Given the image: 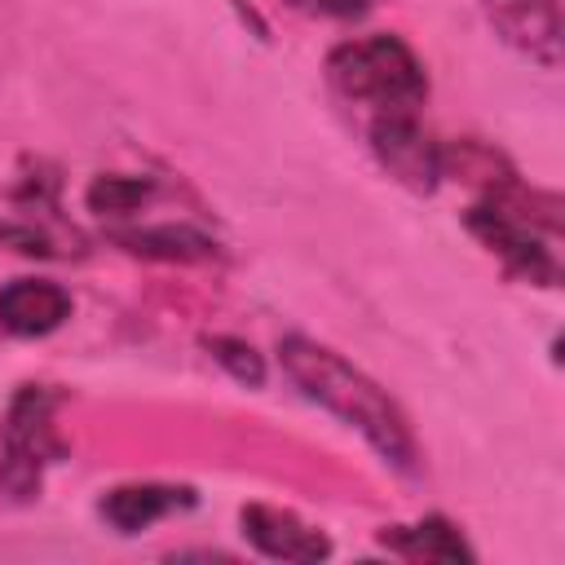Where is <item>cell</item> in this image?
I'll list each match as a JSON object with an SVG mask.
<instances>
[{"instance_id":"6da1fadb","label":"cell","mask_w":565,"mask_h":565,"mask_svg":"<svg viewBox=\"0 0 565 565\" xmlns=\"http://www.w3.org/2000/svg\"><path fill=\"white\" fill-rule=\"evenodd\" d=\"M278 362L309 402L327 406L335 419L358 428L380 459H388L402 472L419 468V446H415V433H411L406 415L397 411V402L366 371H358L335 349H327L309 335H282L278 340Z\"/></svg>"},{"instance_id":"7a4b0ae2","label":"cell","mask_w":565,"mask_h":565,"mask_svg":"<svg viewBox=\"0 0 565 565\" xmlns=\"http://www.w3.org/2000/svg\"><path fill=\"white\" fill-rule=\"evenodd\" d=\"M327 79L340 97L366 102L375 110H415L428 97V75L406 40L366 35L349 40L327 57Z\"/></svg>"},{"instance_id":"3957f363","label":"cell","mask_w":565,"mask_h":565,"mask_svg":"<svg viewBox=\"0 0 565 565\" xmlns=\"http://www.w3.org/2000/svg\"><path fill=\"white\" fill-rule=\"evenodd\" d=\"M468 230L486 243V252H494L512 274L539 282V287H556L561 265L556 256L539 243V234L530 230V212H525V190L521 181H508L499 190H490L477 207H468Z\"/></svg>"},{"instance_id":"277c9868","label":"cell","mask_w":565,"mask_h":565,"mask_svg":"<svg viewBox=\"0 0 565 565\" xmlns=\"http://www.w3.org/2000/svg\"><path fill=\"white\" fill-rule=\"evenodd\" d=\"M62 446L53 437V397L44 388H22L9 424H4V486L26 494L40 486V463L53 459Z\"/></svg>"},{"instance_id":"5b68a950","label":"cell","mask_w":565,"mask_h":565,"mask_svg":"<svg viewBox=\"0 0 565 565\" xmlns=\"http://www.w3.org/2000/svg\"><path fill=\"white\" fill-rule=\"evenodd\" d=\"M371 150L384 172L415 194H428L441 177V146L419 128L415 110H380L371 119Z\"/></svg>"},{"instance_id":"8992f818","label":"cell","mask_w":565,"mask_h":565,"mask_svg":"<svg viewBox=\"0 0 565 565\" xmlns=\"http://www.w3.org/2000/svg\"><path fill=\"white\" fill-rule=\"evenodd\" d=\"M490 31L543 71L561 66V9L556 0H477Z\"/></svg>"},{"instance_id":"52a82bcc","label":"cell","mask_w":565,"mask_h":565,"mask_svg":"<svg viewBox=\"0 0 565 565\" xmlns=\"http://www.w3.org/2000/svg\"><path fill=\"white\" fill-rule=\"evenodd\" d=\"M243 534L265 556H278V561H322V556H331V539L322 530L305 525L296 512H282V508H265V503L243 508Z\"/></svg>"},{"instance_id":"ba28073f","label":"cell","mask_w":565,"mask_h":565,"mask_svg":"<svg viewBox=\"0 0 565 565\" xmlns=\"http://www.w3.org/2000/svg\"><path fill=\"white\" fill-rule=\"evenodd\" d=\"M66 318H71V296L49 278H13L0 291V327L13 335H49Z\"/></svg>"},{"instance_id":"9c48e42d","label":"cell","mask_w":565,"mask_h":565,"mask_svg":"<svg viewBox=\"0 0 565 565\" xmlns=\"http://www.w3.org/2000/svg\"><path fill=\"white\" fill-rule=\"evenodd\" d=\"M194 490L190 486H163V481H132V486H115L102 499V516L119 530V534H137L146 525H154L159 516L190 508Z\"/></svg>"},{"instance_id":"30bf717a","label":"cell","mask_w":565,"mask_h":565,"mask_svg":"<svg viewBox=\"0 0 565 565\" xmlns=\"http://www.w3.org/2000/svg\"><path fill=\"white\" fill-rule=\"evenodd\" d=\"M380 539L388 552L406 561H472V547L446 516H424L419 525H393Z\"/></svg>"},{"instance_id":"8fae6325","label":"cell","mask_w":565,"mask_h":565,"mask_svg":"<svg viewBox=\"0 0 565 565\" xmlns=\"http://www.w3.org/2000/svg\"><path fill=\"white\" fill-rule=\"evenodd\" d=\"M128 252L137 256H159V260H207L212 238L190 230V225H150V230H124L115 234Z\"/></svg>"},{"instance_id":"7c38bea8","label":"cell","mask_w":565,"mask_h":565,"mask_svg":"<svg viewBox=\"0 0 565 565\" xmlns=\"http://www.w3.org/2000/svg\"><path fill=\"white\" fill-rule=\"evenodd\" d=\"M84 199H88V212H97V216H128L150 199V181L124 177V172H106V177H97L88 185Z\"/></svg>"},{"instance_id":"4fadbf2b","label":"cell","mask_w":565,"mask_h":565,"mask_svg":"<svg viewBox=\"0 0 565 565\" xmlns=\"http://www.w3.org/2000/svg\"><path fill=\"white\" fill-rule=\"evenodd\" d=\"M207 349H212V358L234 375V380H247V384H265V362H260V353L252 349V344H243V340H225V335H216V340H207Z\"/></svg>"},{"instance_id":"5bb4252c","label":"cell","mask_w":565,"mask_h":565,"mask_svg":"<svg viewBox=\"0 0 565 565\" xmlns=\"http://www.w3.org/2000/svg\"><path fill=\"white\" fill-rule=\"evenodd\" d=\"M296 4L309 13H327V18H358V13H366L371 0H296Z\"/></svg>"}]
</instances>
